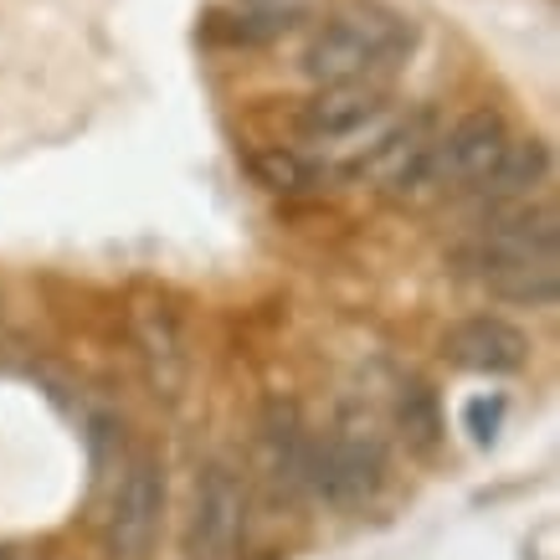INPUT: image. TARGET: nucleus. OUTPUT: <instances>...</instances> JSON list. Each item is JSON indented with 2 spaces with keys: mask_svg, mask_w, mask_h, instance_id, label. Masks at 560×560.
Returning a JSON list of instances; mask_svg holds the SVG:
<instances>
[{
  "mask_svg": "<svg viewBox=\"0 0 560 560\" xmlns=\"http://www.w3.org/2000/svg\"><path fill=\"white\" fill-rule=\"evenodd\" d=\"M411 42H417L411 16L390 11L381 0H350L345 11H335L319 32L308 36L304 78L314 88L365 83V78L386 83V72L396 68V62H407Z\"/></svg>",
  "mask_w": 560,
  "mask_h": 560,
  "instance_id": "1",
  "label": "nucleus"
},
{
  "mask_svg": "<svg viewBox=\"0 0 560 560\" xmlns=\"http://www.w3.org/2000/svg\"><path fill=\"white\" fill-rule=\"evenodd\" d=\"M386 483V438L371 411L345 407L329 432H308L304 447V499L335 514L365 510Z\"/></svg>",
  "mask_w": 560,
  "mask_h": 560,
  "instance_id": "2",
  "label": "nucleus"
},
{
  "mask_svg": "<svg viewBox=\"0 0 560 560\" xmlns=\"http://www.w3.org/2000/svg\"><path fill=\"white\" fill-rule=\"evenodd\" d=\"M390 88L365 78V83H329L314 88V98L299 108V144H308V160H335L340 171L355 175V165L375 150V139L386 135Z\"/></svg>",
  "mask_w": 560,
  "mask_h": 560,
  "instance_id": "3",
  "label": "nucleus"
},
{
  "mask_svg": "<svg viewBox=\"0 0 560 560\" xmlns=\"http://www.w3.org/2000/svg\"><path fill=\"white\" fill-rule=\"evenodd\" d=\"M510 119L499 114V108H474V114H463L458 124H447L438 139H432V150H427L422 171L411 180L407 201L422 206V201H468L489 171L499 165V154L510 150Z\"/></svg>",
  "mask_w": 560,
  "mask_h": 560,
  "instance_id": "4",
  "label": "nucleus"
},
{
  "mask_svg": "<svg viewBox=\"0 0 560 560\" xmlns=\"http://www.w3.org/2000/svg\"><path fill=\"white\" fill-rule=\"evenodd\" d=\"M458 262L474 283L504 278L520 268H540V262H560V226H556V206H520L504 217H483L468 237L453 247Z\"/></svg>",
  "mask_w": 560,
  "mask_h": 560,
  "instance_id": "5",
  "label": "nucleus"
},
{
  "mask_svg": "<svg viewBox=\"0 0 560 560\" xmlns=\"http://www.w3.org/2000/svg\"><path fill=\"white\" fill-rule=\"evenodd\" d=\"M160 525H165V468L150 453H135L108 499L103 560H154Z\"/></svg>",
  "mask_w": 560,
  "mask_h": 560,
  "instance_id": "6",
  "label": "nucleus"
},
{
  "mask_svg": "<svg viewBox=\"0 0 560 560\" xmlns=\"http://www.w3.org/2000/svg\"><path fill=\"white\" fill-rule=\"evenodd\" d=\"M242 540H247V478L237 463L211 458L196 474L186 560H242Z\"/></svg>",
  "mask_w": 560,
  "mask_h": 560,
  "instance_id": "7",
  "label": "nucleus"
},
{
  "mask_svg": "<svg viewBox=\"0 0 560 560\" xmlns=\"http://www.w3.org/2000/svg\"><path fill=\"white\" fill-rule=\"evenodd\" d=\"M129 335H135L139 365H144V381L160 401H180V390L190 381V340L186 324L171 304L160 299H139L129 308Z\"/></svg>",
  "mask_w": 560,
  "mask_h": 560,
  "instance_id": "8",
  "label": "nucleus"
},
{
  "mask_svg": "<svg viewBox=\"0 0 560 560\" xmlns=\"http://www.w3.org/2000/svg\"><path fill=\"white\" fill-rule=\"evenodd\" d=\"M442 355L474 375H514L529 365V340L499 314H468L442 335Z\"/></svg>",
  "mask_w": 560,
  "mask_h": 560,
  "instance_id": "9",
  "label": "nucleus"
},
{
  "mask_svg": "<svg viewBox=\"0 0 560 560\" xmlns=\"http://www.w3.org/2000/svg\"><path fill=\"white\" fill-rule=\"evenodd\" d=\"M432 139H438L432 114L396 119L386 135L375 139V150L355 165V175H360V180H371V186L381 190V196H390V201H407V190H411V180H417V171H422Z\"/></svg>",
  "mask_w": 560,
  "mask_h": 560,
  "instance_id": "10",
  "label": "nucleus"
},
{
  "mask_svg": "<svg viewBox=\"0 0 560 560\" xmlns=\"http://www.w3.org/2000/svg\"><path fill=\"white\" fill-rule=\"evenodd\" d=\"M550 165H556V160H550V144H545V139H510V150L499 154V165L489 171V180L468 196L478 221L529 206V196L550 180Z\"/></svg>",
  "mask_w": 560,
  "mask_h": 560,
  "instance_id": "11",
  "label": "nucleus"
},
{
  "mask_svg": "<svg viewBox=\"0 0 560 560\" xmlns=\"http://www.w3.org/2000/svg\"><path fill=\"white\" fill-rule=\"evenodd\" d=\"M304 447L308 432L299 422V407L293 401H272L268 417H262V432H257V468L278 493L304 489Z\"/></svg>",
  "mask_w": 560,
  "mask_h": 560,
  "instance_id": "12",
  "label": "nucleus"
},
{
  "mask_svg": "<svg viewBox=\"0 0 560 560\" xmlns=\"http://www.w3.org/2000/svg\"><path fill=\"white\" fill-rule=\"evenodd\" d=\"M247 175L272 196H314L329 171L293 144H257V150H247Z\"/></svg>",
  "mask_w": 560,
  "mask_h": 560,
  "instance_id": "13",
  "label": "nucleus"
},
{
  "mask_svg": "<svg viewBox=\"0 0 560 560\" xmlns=\"http://www.w3.org/2000/svg\"><path fill=\"white\" fill-rule=\"evenodd\" d=\"M483 289L504 304H529V308H550L560 293V262H540V268H520L504 278H489Z\"/></svg>",
  "mask_w": 560,
  "mask_h": 560,
  "instance_id": "14",
  "label": "nucleus"
},
{
  "mask_svg": "<svg viewBox=\"0 0 560 560\" xmlns=\"http://www.w3.org/2000/svg\"><path fill=\"white\" fill-rule=\"evenodd\" d=\"M396 417H401V438H407L411 453H432V447H438L442 411H438V396H432L422 381L401 386V407H396Z\"/></svg>",
  "mask_w": 560,
  "mask_h": 560,
  "instance_id": "15",
  "label": "nucleus"
},
{
  "mask_svg": "<svg viewBox=\"0 0 560 560\" xmlns=\"http://www.w3.org/2000/svg\"><path fill=\"white\" fill-rule=\"evenodd\" d=\"M499 422H504V396L493 390V396H474L468 407H463V427H468V438L478 442V447H489L493 438H499Z\"/></svg>",
  "mask_w": 560,
  "mask_h": 560,
  "instance_id": "16",
  "label": "nucleus"
},
{
  "mask_svg": "<svg viewBox=\"0 0 560 560\" xmlns=\"http://www.w3.org/2000/svg\"><path fill=\"white\" fill-rule=\"evenodd\" d=\"M0 560H16V556H11V550H5V545H0Z\"/></svg>",
  "mask_w": 560,
  "mask_h": 560,
  "instance_id": "17",
  "label": "nucleus"
}]
</instances>
